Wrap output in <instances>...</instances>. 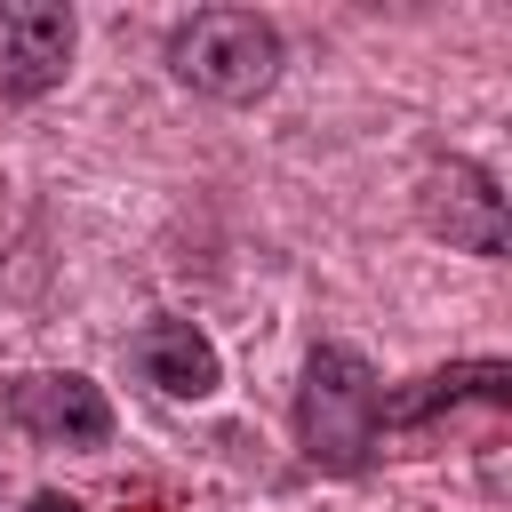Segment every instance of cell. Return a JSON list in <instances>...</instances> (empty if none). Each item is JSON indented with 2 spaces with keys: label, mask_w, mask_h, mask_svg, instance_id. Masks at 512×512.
I'll list each match as a JSON object with an SVG mask.
<instances>
[{
  "label": "cell",
  "mask_w": 512,
  "mask_h": 512,
  "mask_svg": "<svg viewBox=\"0 0 512 512\" xmlns=\"http://www.w3.org/2000/svg\"><path fill=\"white\" fill-rule=\"evenodd\" d=\"M296 448L312 472H368L384 448V376L360 344H312L296 376Z\"/></svg>",
  "instance_id": "1"
},
{
  "label": "cell",
  "mask_w": 512,
  "mask_h": 512,
  "mask_svg": "<svg viewBox=\"0 0 512 512\" xmlns=\"http://www.w3.org/2000/svg\"><path fill=\"white\" fill-rule=\"evenodd\" d=\"M280 56V24L256 8H200L168 32V72L216 104H256L280 80Z\"/></svg>",
  "instance_id": "2"
},
{
  "label": "cell",
  "mask_w": 512,
  "mask_h": 512,
  "mask_svg": "<svg viewBox=\"0 0 512 512\" xmlns=\"http://www.w3.org/2000/svg\"><path fill=\"white\" fill-rule=\"evenodd\" d=\"M416 216L432 240H448L464 256H504V192L480 160H432L416 176Z\"/></svg>",
  "instance_id": "3"
},
{
  "label": "cell",
  "mask_w": 512,
  "mask_h": 512,
  "mask_svg": "<svg viewBox=\"0 0 512 512\" xmlns=\"http://www.w3.org/2000/svg\"><path fill=\"white\" fill-rule=\"evenodd\" d=\"M8 424L40 448H104L112 440V400L104 384L72 376V368H40L8 384Z\"/></svg>",
  "instance_id": "4"
},
{
  "label": "cell",
  "mask_w": 512,
  "mask_h": 512,
  "mask_svg": "<svg viewBox=\"0 0 512 512\" xmlns=\"http://www.w3.org/2000/svg\"><path fill=\"white\" fill-rule=\"evenodd\" d=\"M464 408H480V416L496 424V416L512 408V368H504V360H456V368H432V376L384 392V432L424 440V432H440V424L464 416Z\"/></svg>",
  "instance_id": "5"
},
{
  "label": "cell",
  "mask_w": 512,
  "mask_h": 512,
  "mask_svg": "<svg viewBox=\"0 0 512 512\" xmlns=\"http://www.w3.org/2000/svg\"><path fill=\"white\" fill-rule=\"evenodd\" d=\"M80 16L56 0H0V96H48L72 72Z\"/></svg>",
  "instance_id": "6"
},
{
  "label": "cell",
  "mask_w": 512,
  "mask_h": 512,
  "mask_svg": "<svg viewBox=\"0 0 512 512\" xmlns=\"http://www.w3.org/2000/svg\"><path fill=\"white\" fill-rule=\"evenodd\" d=\"M128 368H136L160 400H208V392L224 384V360H216V344H208L192 320H152V328H136V336H128Z\"/></svg>",
  "instance_id": "7"
},
{
  "label": "cell",
  "mask_w": 512,
  "mask_h": 512,
  "mask_svg": "<svg viewBox=\"0 0 512 512\" xmlns=\"http://www.w3.org/2000/svg\"><path fill=\"white\" fill-rule=\"evenodd\" d=\"M24 512H80V504H72V496H64V488H40V496H32V504H24Z\"/></svg>",
  "instance_id": "8"
},
{
  "label": "cell",
  "mask_w": 512,
  "mask_h": 512,
  "mask_svg": "<svg viewBox=\"0 0 512 512\" xmlns=\"http://www.w3.org/2000/svg\"><path fill=\"white\" fill-rule=\"evenodd\" d=\"M128 512H168V504H160V496H136V504H128Z\"/></svg>",
  "instance_id": "9"
}]
</instances>
